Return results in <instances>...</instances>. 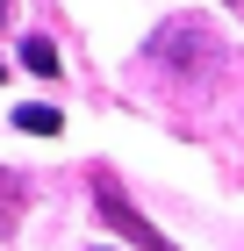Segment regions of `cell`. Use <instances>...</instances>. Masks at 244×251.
<instances>
[{
    "label": "cell",
    "mask_w": 244,
    "mask_h": 251,
    "mask_svg": "<svg viewBox=\"0 0 244 251\" xmlns=\"http://www.w3.org/2000/svg\"><path fill=\"white\" fill-rule=\"evenodd\" d=\"M15 129H22V136H57V129H65V115H57V108H29V100H22V108H15Z\"/></svg>",
    "instance_id": "obj_3"
},
{
    "label": "cell",
    "mask_w": 244,
    "mask_h": 251,
    "mask_svg": "<svg viewBox=\"0 0 244 251\" xmlns=\"http://www.w3.org/2000/svg\"><path fill=\"white\" fill-rule=\"evenodd\" d=\"M94 201H101V215H108L115 230H122V237H136V244H144V251H172L165 237L151 230V223H144V215L130 208V201H122V194H115V179H94Z\"/></svg>",
    "instance_id": "obj_2"
},
{
    "label": "cell",
    "mask_w": 244,
    "mask_h": 251,
    "mask_svg": "<svg viewBox=\"0 0 244 251\" xmlns=\"http://www.w3.org/2000/svg\"><path fill=\"white\" fill-rule=\"evenodd\" d=\"M22 65H29L36 79H57V50H51L43 36H29V43H22Z\"/></svg>",
    "instance_id": "obj_4"
},
{
    "label": "cell",
    "mask_w": 244,
    "mask_h": 251,
    "mask_svg": "<svg viewBox=\"0 0 244 251\" xmlns=\"http://www.w3.org/2000/svg\"><path fill=\"white\" fill-rule=\"evenodd\" d=\"M0 179H7V173H0ZM15 201H22V194H0V230H7V215H15Z\"/></svg>",
    "instance_id": "obj_5"
},
{
    "label": "cell",
    "mask_w": 244,
    "mask_h": 251,
    "mask_svg": "<svg viewBox=\"0 0 244 251\" xmlns=\"http://www.w3.org/2000/svg\"><path fill=\"white\" fill-rule=\"evenodd\" d=\"M0 22H7V0H0Z\"/></svg>",
    "instance_id": "obj_6"
},
{
    "label": "cell",
    "mask_w": 244,
    "mask_h": 251,
    "mask_svg": "<svg viewBox=\"0 0 244 251\" xmlns=\"http://www.w3.org/2000/svg\"><path fill=\"white\" fill-rule=\"evenodd\" d=\"M151 58L165 65V72L194 79V72H216V65H223V36H216V29H201V22H187V15H172V22H158Z\"/></svg>",
    "instance_id": "obj_1"
}]
</instances>
